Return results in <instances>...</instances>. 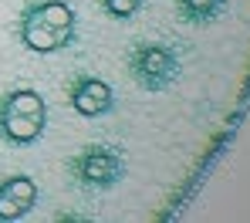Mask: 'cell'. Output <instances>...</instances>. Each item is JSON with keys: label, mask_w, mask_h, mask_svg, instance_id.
Instances as JSON below:
<instances>
[{"label": "cell", "mask_w": 250, "mask_h": 223, "mask_svg": "<svg viewBox=\"0 0 250 223\" xmlns=\"http://www.w3.org/2000/svg\"><path fill=\"white\" fill-rule=\"evenodd\" d=\"M128 75L142 91H163L179 81V61L172 58L169 47L142 41L128 54Z\"/></svg>", "instance_id": "obj_1"}, {"label": "cell", "mask_w": 250, "mask_h": 223, "mask_svg": "<svg viewBox=\"0 0 250 223\" xmlns=\"http://www.w3.org/2000/svg\"><path fill=\"white\" fill-rule=\"evenodd\" d=\"M71 176L82 189H108L115 186L125 173V159L112 145H88L68 162Z\"/></svg>", "instance_id": "obj_2"}, {"label": "cell", "mask_w": 250, "mask_h": 223, "mask_svg": "<svg viewBox=\"0 0 250 223\" xmlns=\"http://www.w3.org/2000/svg\"><path fill=\"white\" fill-rule=\"evenodd\" d=\"M21 41L31 47V51H38V54H54V51L68 47L71 34H58V31H51L47 24L38 20L34 7H27L24 17H21Z\"/></svg>", "instance_id": "obj_3"}, {"label": "cell", "mask_w": 250, "mask_h": 223, "mask_svg": "<svg viewBox=\"0 0 250 223\" xmlns=\"http://www.w3.org/2000/svg\"><path fill=\"white\" fill-rule=\"evenodd\" d=\"M44 132V119L34 115H21L7 105H0V139L3 142H14V145H27V142H38Z\"/></svg>", "instance_id": "obj_4"}, {"label": "cell", "mask_w": 250, "mask_h": 223, "mask_svg": "<svg viewBox=\"0 0 250 223\" xmlns=\"http://www.w3.org/2000/svg\"><path fill=\"white\" fill-rule=\"evenodd\" d=\"M71 105L82 115H105L112 108V88L98 78H82L71 88Z\"/></svg>", "instance_id": "obj_5"}, {"label": "cell", "mask_w": 250, "mask_h": 223, "mask_svg": "<svg viewBox=\"0 0 250 223\" xmlns=\"http://www.w3.org/2000/svg\"><path fill=\"white\" fill-rule=\"evenodd\" d=\"M34 14H38V20L47 24L51 31L75 38V10H71L68 3H61V0H44V3H34Z\"/></svg>", "instance_id": "obj_6"}, {"label": "cell", "mask_w": 250, "mask_h": 223, "mask_svg": "<svg viewBox=\"0 0 250 223\" xmlns=\"http://www.w3.org/2000/svg\"><path fill=\"white\" fill-rule=\"evenodd\" d=\"M0 105H7V108H14V112H21V115H34V119H44V115H47L44 98L38 95V91H31V88H21V91L3 95Z\"/></svg>", "instance_id": "obj_7"}, {"label": "cell", "mask_w": 250, "mask_h": 223, "mask_svg": "<svg viewBox=\"0 0 250 223\" xmlns=\"http://www.w3.org/2000/svg\"><path fill=\"white\" fill-rule=\"evenodd\" d=\"M176 7L183 10L186 20H193V24H207V20H213V17L223 10V0H176Z\"/></svg>", "instance_id": "obj_8"}, {"label": "cell", "mask_w": 250, "mask_h": 223, "mask_svg": "<svg viewBox=\"0 0 250 223\" xmlns=\"http://www.w3.org/2000/svg\"><path fill=\"white\" fill-rule=\"evenodd\" d=\"M17 203H24L27 210L34 206V200H38V186H34V179H27V176H10V179H3L0 182Z\"/></svg>", "instance_id": "obj_9"}, {"label": "cell", "mask_w": 250, "mask_h": 223, "mask_svg": "<svg viewBox=\"0 0 250 223\" xmlns=\"http://www.w3.org/2000/svg\"><path fill=\"white\" fill-rule=\"evenodd\" d=\"M24 213H27V206H24V203H17V200L0 186V220H21Z\"/></svg>", "instance_id": "obj_10"}, {"label": "cell", "mask_w": 250, "mask_h": 223, "mask_svg": "<svg viewBox=\"0 0 250 223\" xmlns=\"http://www.w3.org/2000/svg\"><path fill=\"white\" fill-rule=\"evenodd\" d=\"M102 3H105V10H108L112 17H119V20H122V17H132V14L139 10V3H142V0H102Z\"/></svg>", "instance_id": "obj_11"}]
</instances>
